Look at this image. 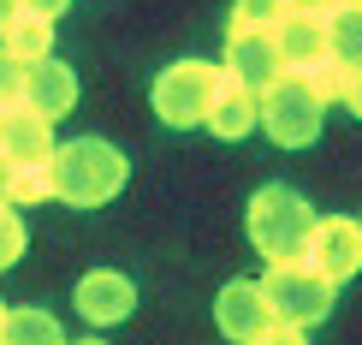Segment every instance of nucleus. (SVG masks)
<instances>
[{"mask_svg":"<svg viewBox=\"0 0 362 345\" xmlns=\"http://www.w3.org/2000/svg\"><path fill=\"white\" fill-rule=\"evenodd\" d=\"M344 108H351V113L362 119V66L351 72V89H344Z\"/></svg>","mask_w":362,"mask_h":345,"instance_id":"obj_25","label":"nucleus"},{"mask_svg":"<svg viewBox=\"0 0 362 345\" xmlns=\"http://www.w3.org/2000/svg\"><path fill=\"white\" fill-rule=\"evenodd\" d=\"M0 48L6 54H18L24 66L30 60H42V54H54V18H42V12H12L6 18V30H0Z\"/></svg>","mask_w":362,"mask_h":345,"instance_id":"obj_14","label":"nucleus"},{"mask_svg":"<svg viewBox=\"0 0 362 345\" xmlns=\"http://www.w3.org/2000/svg\"><path fill=\"white\" fill-rule=\"evenodd\" d=\"M24 262V215L12 203H0V268Z\"/></svg>","mask_w":362,"mask_h":345,"instance_id":"obj_20","label":"nucleus"},{"mask_svg":"<svg viewBox=\"0 0 362 345\" xmlns=\"http://www.w3.org/2000/svg\"><path fill=\"white\" fill-rule=\"evenodd\" d=\"M255 119H262V101H255V89L220 72L214 96H208V113H202V125L214 131V137L238 143V137H250V131H255Z\"/></svg>","mask_w":362,"mask_h":345,"instance_id":"obj_11","label":"nucleus"},{"mask_svg":"<svg viewBox=\"0 0 362 345\" xmlns=\"http://www.w3.org/2000/svg\"><path fill=\"white\" fill-rule=\"evenodd\" d=\"M6 310H12V304H6V298H0V327H6Z\"/></svg>","mask_w":362,"mask_h":345,"instance_id":"obj_28","label":"nucleus"},{"mask_svg":"<svg viewBox=\"0 0 362 345\" xmlns=\"http://www.w3.org/2000/svg\"><path fill=\"white\" fill-rule=\"evenodd\" d=\"M285 18V0H232V30H274Z\"/></svg>","mask_w":362,"mask_h":345,"instance_id":"obj_19","label":"nucleus"},{"mask_svg":"<svg viewBox=\"0 0 362 345\" xmlns=\"http://www.w3.org/2000/svg\"><path fill=\"white\" fill-rule=\"evenodd\" d=\"M220 72H226V78H238V84H250L255 96H262V89L285 72L274 30H226V66Z\"/></svg>","mask_w":362,"mask_h":345,"instance_id":"obj_8","label":"nucleus"},{"mask_svg":"<svg viewBox=\"0 0 362 345\" xmlns=\"http://www.w3.org/2000/svg\"><path fill=\"white\" fill-rule=\"evenodd\" d=\"M255 345H309V327H291V322H274Z\"/></svg>","mask_w":362,"mask_h":345,"instance_id":"obj_22","label":"nucleus"},{"mask_svg":"<svg viewBox=\"0 0 362 345\" xmlns=\"http://www.w3.org/2000/svg\"><path fill=\"white\" fill-rule=\"evenodd\" d=\"M255 101H262V119H255V125H262L279 149H309L315 137H321V113L327 108L309 96V84L297 78V72H279Z\"/></svg>","mask_w":362,"mask_h":345,"instance_id":"obj_4","label":"nucleus"},{"mask_svg":"<svg viewBox=\"0 0 362 345\" xmlns=\"http://www.w3.org/2000/svg\"><path fill=\"white\" fill-rule=\"evenodd\" d=\"M274 42H279L285 72H303L321 54H333V42H327V18H309V12H285V18L274 24Z\"/></svg>","mask_w":362,"mask_h":345,"instance_id":"obj_13","label":"nucleus"},{"mask_svg":"<svg viewBox=\"0 0 362 345\" xmlns=\"http://www.w3.org/2000/svg\"><path fill=\"white\" fill-rule=\"evenodd\" d=\"M54 185H48V161H30V167H12V185H6V203L12 208H30V203H48Z\"/></svg>","mask_w":362,"mask_h":345,"instance_id":"obj_18","label":"nucleus"},{"mask_svg":"<svg viewBox=\"0 0 362 345\" xmlns=\"http://www.w3.org/2000/svg\"><path fill=\"white\" fill-rule=\"evenodd\" d=\"M244 227H250V244L262 250V262H297L309 250L315 208L291 185H262L244 208Z\"/></svg>","mask_w":362,"mask_h":345,"instance_id":"obj_2","label":"nucleus"},{"mask_svg":"<svg viewBox=\"0 0 362 345\" xmlns=\"http://www.w3.org/2000/svg\"><path fill=\"white\" fill-rule=\"evenodd\" d=\"M0 155L12 167H30V161L54 155V119H42L30 101H6L0 108Z\"/></svg>","mask_w":362,"mask_h":345,"instance_id":"obj_9","label":"nucleus"},{"mask_svg":"<svg viewBox=\"0 0 362 345\" xmlns=\"http://www.w3.org/2000/svg\"><path fill=\"white\" fill-rule=\"evenodd\" d=\"M333 280L315 274V268L297 256V262H267L262 274V298L267 310H274V322H291V327H315L333 316Z\"/></svg>","mask_w":362,"mask_h":345,"instance_id":"obj_3","label":"nucleus"},{"mask_svg":"<svg viewBox=\"0 0 362 345\" xmlns=\"http://www.w3.org/2000/svg\"><path fill=\"white\" fill-rule=\"evenodd\" d=\"M6 185H12V161L0 155V203H6Z\"/></svg>","mask_w":362,"mask_h":345,"instance_id":"obj_26","label":"nucleus"},{"mask_svg":"<svg viewBox=\"0 0 362 345\" xmlns=\"http://www.w3.org/2000/svg\"><path fill=\"white\" fill-rule=\"evenodd\" d=\"M327 42H333V54L344 66H362V6H339L333 18H327Z\"/></svg>","mask_w":362,"mask_h":345,"instance_id":"obj_17","label":"nucleus"},{"mask_svg":"<svg viewBox=\"0 0 362 345\" xmlns=\"http://www.w3.org/2000/svg\"><path fill=\"white\" fill-rule=\"evenodd\" d=\"M344 0H285V12H309V18H333Z\"/></svg>","mask_w":362,"mask_h":345,"instance_id":"obj_23","label":"nucleus"},{"mask_svg":"<svg viewBox=\"0 0 362 345\" xmlns=\"http://www.w3.org/2000/svg\"><path fill=\"white\" fill-rule=\"evenodd\" d=\"M214 322H220V334L232 345H255L267 327H274V310H267V298H262V280H226L220 298H214Z\"/></svg>","mask_w":362,"mask_h":345,"instance_id":"obj_7","label":"nucleus"},{"mask_svg":"<svg viewBox=\"0 0 362 345\" xmlns=\"http://www.w3.org/2000/svg\"><path fill=\"white\" fill-rule=\"evenodd\" d=\"M18 12V0H0V30H6V18Z\"/></svg>","mask_w":362,"mask_h":345,"instance_id":"obj_27","label":"nucleus"},{"mask_svg":"<svg viewBox=\"0 0 362 345\" xmlns=\"http://www.w3.org/2000/svg\"><path fill=\"white\" fill-rule=\"evenodd\" d=\"M18 6H24V12H42V18H59L71 0H18Z\"/></svg>","mask_w":362,"mask_h":345,"instance_id":"obj_24","label":"nucleus"},{"mask_svg":"<svg viewBox=\"0 0 362 345\" xmlns=\"http://www.w3.org/2000/svg\"><path fill=\"white\" fill-rule=\"evenodd\" d=\"M131 310H137V286H131L119 268H89L78 280V316L89 327H113V322H125Z\"/></svg>","mask_w":362,"mask_h":345,"instance_id":"obj_10","label":"nucleus"},{"mask_svg":"<svg viewBox=\"0 0 362 345\" xmlns=\"http://www.w3.org/2000/svg\"><path fill=\"white\" fill-rule=\"evenodd\" d=\"M297 78L309 84V96L321 101V108H333V101H344V89H351V66H344L339 54H321L315 66H303Z\"/></svg>","mask_w":362,"mask_h":345,"instance_id":"obj_16","label":"nucleus"},{"mask_svg":"<svg viewBox=\"0 0 362 345\" xmlns=\"http://www.w3.org/2000/svg\"><path fill=\"white\" fill-rule=\"evenodd\" d=\"M344 6H362V0H344Z\"/></svg>","mask_w":362,"mask_h":345,"instance_id":"obj_30","label":"nucleus"},{"mask_svg":"<svg viewBox=\"0 0 362 345\" xmlns=\"http://www.w3.org/2000/svg\"><path fill=\"white\" fill-rule=\"evenodd\" d=\"M214 84H220V66H208V60H178V66H167V72L155 78V89H148L155 119H160V125H173V131L202 125Z\"/></svg>","mask_w":362,"mask_h":345,"instance_id":"obj_5","label":"nucleus"},{"mask_svg":"<svg viewBox=\"0 0 362 345\" xmlns=\"http://www.w3.org/2000/svg\"><path fill=\"white\" fill-rule=\"evenodd\" d=\"M0 339L6 345H66V334H59V322L48 316V310H6Z\"/></svg>","mask_w":362,"mask_h":345,"instance_id":"obj_15","label":"nucleus"},{"mask_svg":"<svg viewBox=\"0 0 362 345\" xmlns=\"http://www.w3.org/2000/svg\"><path fill=\"white\" fill-rule=\"evenodd\" d=\"M24 101L42 119H66L71 101H78V78H71V66H66V60H54V54L30 60V66H24Z\"/></svg>","mask_w":362,"mask_h":345,"instance_id":"obj_12","label":"nucleus"},{"mask_svg":"<svg viewBox=\"0 0 362 345\" xmlns=\"http://www.w3.org/2000/svg\"><path fill=\"white\" fill-rule=\"evenodd\" d=\"M6 101H24V60L0 48V108Z\"/></svg>","mask_w":362,"mask_h":345,"instance_id":"obj_21","label":"nucleus"},{"mask_svg":"<svg viewBox=\"0 0 362 345\" xmlns=\"http://www.w3.org/2000/svg\"><path fill=\"white\" fill-rule=\"evenodd\" d=\"M125 155L107 143V137H71V143H54L48 155V185L59 203L71 208H101L125 191Z\"/></svg>","mask_w":362,"mask_h":345,"instance_id":"obj_1","label":"nucleus"},{"mask_svg":"<svg viewBox=\"0 0 362 345\" xmlns=\"http://www.w3.org/2000/svg\"><path fill=\"white\" fill-rule=\"evenodd\" d=\"M303 262L315 274H327L333 286L362 274V220H344V215H315V232H309V250Z\"/></svg>","mask_w":362,"mask_h":345,"instance_id":"obj_6","label":"nucleus"},{"mask_svg":"<svg viewBox=\"0 0 362 345\" xmlns=\"http://www.w3.org/2000/svg\"><path fill=\"white\" fill-rule=\"evenodd\" d=\"M0 345H6V339H0Z\"/></svg>","mask_w":362,"mask_h":345,"instance_id":"obj_31","label":"nucleus"},{"mask_svg":"<svg viewBox=\"0 0 362 345\" xmlns=\"http://www.w3.org/2000/svg\"><path fill=\"white\" fill-rule=\"evenodd\" d=\"M78 345H107V339H78Z\"/></svg>","mask_w":362,"mask_h":345,"instance_id":"obj_29","label":"nucleus"}]
</instances>
